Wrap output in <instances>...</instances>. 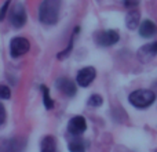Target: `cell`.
<instances>
[{
  "instance_id": "cell-8",
  "label": "cell",
  "mask_w": 157,
  "mask_h": 152,
  "mask_svg": "<svg viewBox=\"0 0 157 152\" xmlns=\"http://www.w3.org/2000/svg\"><path fill=\"white\" fill-rule=\"evenodd\" d=\"M55 86H57V89L59 90L62 94L68 95V97H73L77 91L76 84L68 78H59L57 82H55Z\"/></svg>"
},
{
  "instance_id": "cell-3",
  "label": "cell",
  "mask_w": 157,
  "mask_h": 152,
  "mask_svg": "<svg viewBox=\"0 0 157 152\" xmlns=\"http://www.w3.org/2000/svg\"><path fill=\"white\" fill-rule=\"evenodd\" d=\"M29 49H30L29 40L25 38H21V36L14 38L10 43V54H11V57H14V58H18V57H21V55L26 54V53L29 51Z\"/></svg>"
},
{
  "instance_id": "cell-21",
  "label": "cell",
  "mask_w": 157,
  "mask_h": 152,
  "mask_svg": "<svg viewBox=\"0 0 157 152\" xmlns=\"http://www.w3.org/2000/svg\"><path fill=\"white\" fill-rule=\"evenodd\" d=\"M155 152H157V151H155Z\"/></svg>"
},
{
  "instance_id": "cell-19",
  "label": "cell",
  "mask_w": 157,
  "mask_h": 152,
  "mask_svg": "<svg viewBox=\"0 0 157 152\" xmlns=\"http://www.w3.org/2000/svg\"><path fill=\"white\" fill-rule=\"evenodd\" d=\"M139 4V0H123V6L125 8H135Z\"/></svg>"
},
{
  "instance_id": "cell-9",
  "label": "cell",
  "mask_w": 157,
  "mask_h": 152,
  "mask_svg": "<svg viewBox=\"0 0 157 152\" xmlns=\"http://www.w3.org/2000/svg\"><path fill=\"white\" fill-rule=\"evenodd\" d=\"M155 55H157V42L145 44V46L141 47L138 51V57L141 61H147L149 58L155 57Z\"/></svg>"
},
{
  "instance_id": "cell-17",
  "label": "cell",
  "mask_w": 157,
  "mask_h": 152,
  "mask_svg": "<svg viewBox=\"0 0 157 152\" xmlns=\"http://www.w3.org/2000/svg\"><path fill=\"white\" fill-rule=\"evenodd\" d=\"M102 102H103V100L99 94H92L88 98V105H91V106H101Z\"/></svg>"
},
{
  "instance_id": "cell-11",
  "label": "cell",
  "mask_w": 157,
  "mask_h": 152,
  "mask_svg": "<svg viewBox=\"0 0 157 152\" xmlns=\"http://www.w3.org/2000/svg\"><path fill=\"white\" fill-rule=\"evenodd\" d=\"M139 19H141V13H139L138 10H131L130 13L127 14V17H125V25H127L128 29L134 30L138 28L139 25Z\"/></svg>"
},
{
  "instance_id": "cell-20",
  "label": "cell",
  "mask_w": 157,
  "mask_h": 152,
  "mask_svg": "<svg viewBox=\"0 0 157 152\" xmlns=\"http://www.w3.org/2000/svg\"><path fill=\"white\" fill-rule=\"evenodd\" d=\"M11 4V0H6L4 2V4L2 6V11H0V19H4L6 18V13H7V10H8V6Z\"/></svg>"
},
{
  "instance_id": "cell-15",
  "label": "cell",
  "mask_w": 157,
  "mask_h": 152,
  "mask_svg": "<svg viewBox=\"0 0 157 152\" xmlns=\"http://www.w3.org/2000/svg\"><path fill=\"white\" fill-rule=\"evenodd\" d=\"M78 30H80V28H78V26L75 28V32H73V35H72V38H71V42H69V46L66 47V49L63 50L62 53H59V54H58V58H59V60H62V58L68 57V55L71 54L72 49H73V39H75V35H76V33H78Z\"/></svg>"
},
{
  "instance_id": "cell-7",
  "label": "cell",
  "mask_w": 157,
  "mask_h": 152,
  "mask_svg": "<svg viewBox=\"0 0 157 152\" xmlns=\"http://www.w3.org/2000/svg\"><path fill=\"white\" fill-rule=\"evenodd\" d=\"M87 129V122L83 116L77 115V116H73L71 120H69V125H68V131L69 134L72 136L77 137L80 134H83Z\"/></svg>"
},
{
  "instance_id": "cell-5",
  "label": "cell",
  "mask_w": 157,
  "mask_h": 152,
  "mask_svg": "<svg viewBox=\"0 0 157 152\" xmlns=\"http://www.w3.org/2000/svg\"><path fill=\"white\" fill-rule=\"evenodd\" d=\"M10 22L17 29L22 28L26 24V10H25V7L22 4H17L15 7L13 8L11 15H10Z\"/></svg>"
},
{
  "instance_id": "cell-10",
  "label": "cell",
  "mask_w": 157,
  "mask_h": 152,
  "mask_svg": "<svg viewBox=\"0 0 157 152\" xmlns=\"http://www.w3.org/2000/svg\"><path fill=\"white\" fill-rule=\"evenodd\" d=\"M157 33V26L155 22H152L150 19H145L144 22L141 24V26H139V35L142 36V38H152V36H155Z\"/></svg>"
},
{
  "instance_id": "cell-4",
  "label": "cell",
  "mask_w": 157,
  "mask_h": 152,
  "mask_svg": "<svg viewBox=\"0 0 157 152\" xmlns=\"http://www.w3.org/2000/svg\"><path fill=\"white\" fill-rule=\"evenodd\" d=\"M120 39V35L116 32V30L110 29V30H103V32H99L95 38V42H97L98 46L101 47H110L113 44H116Z\"/></svg>"
},
{
  "instance_id": "cell-18",
  "label": "cell",
  "mask_w": 157,
  "mask_h": 152,
  "mask_svg": "<svg viewBox=\"0 0 157 152\" xmlns=\"http://www.w3.org/2000/svg\"><path fill=\"white\" fill-rule=\"evenodd\" d=\"M0 97L3 98V100H8V98L11 97V90L8 89L7 86H0Z\"/></svg>"
},
{
  "instance_id": "cell-13",
  "label": "cell",
  "mask_w": 157,
  "mask_h": 152,
  "mask_svg": "<svg viewBox=\"0 0 157 152\" xmlns=\"http://www.w3.org/2000/svg\"><path fill=\"white\" fill-rule=\"evenodd\" d=\"M24 150V145H21V142L17 138L7 140L3 144V152H21Z\"/></svg>"
},
{
  "instance_id": "cell-2",
  "label": "cell",
  "mask_w": 157,
  "mask_h": 152,
  "mask_svg": "<svg viewBox=\"0 0 157 152\" xmlns=\"http://www.w3.org/2000/svg\"><path fill=\"white\" fill-rule=\"evenodd\" d=\"M156 100V94L152 90H145V89H139L132 91L128 95V101L130 104H132L135 108H147L149 105H152Z\"/></svg>"
},
{
  "instance_id": "cell-1",
  "label": "cell",
  "mask_w": 157,
  "mask_h": 152,
  "mask_svg": "<svg viewBox=\"0 0 157 152\" xmlns=\"http://www.w3.org/2000/svg\"><path fill=\"white\" fill-rule=\"evenodd\" d=\"M62 0H43L39 7V19L44 25H55L59 19Z\"/></svg>"
},
{
  "instance_id": "cell-14",
  "label": "cell",
  "mask_w": 157,
  "mask_h": 152,
  "mask_svg": "<svg viewBox=\"0 0 157 152\" xmlns=\"http://www.w3.org/2000/svg\"><path fill=\"white\" fill-rule=\"evenodd\" d=\"M40 90H41V94H43V104H44V106H46L47 109H52V108H54V101H52V98L50 97L48 87L44 86V84H41Z\"/></svg>"
},
{
  "instance_id": "cell-16",
  "label": "cell",
  "mask_w": 157,
  "mask_h": 152,
  "mask_svg": "<svg viewBox=\"0 0 157 152\" xmlns=\"http://www.w3.org/2000/svg\"><path fill=\"white\" fill-rule=\"evenodd\" d=\"M69 151L71 152H86V147H84L83 141L75 140V141L69 142Z\"/></svg>"
},
{
  "instance_id": "cell-6",
  "label": "cell",
  "mask_w": 157,
  "mask_h": 152,
  "mask_svg": "<svg viewBox=\"0 0 157 152\" xmlns=\"http://www.w3.org/2000/svg\"><path fill=\"white\" fill-rule=\"evenodd\" d=\"M95 76H97L95 68H92V66H86V68L80 69V71L77 72L76 82H77L78 86H81V87H88L90 84L94 82Z\"/></svg>"
},
{
  "instance_id": "cell-12",
  "label": "cell",
  "mask_w": 157,
  "mask_h": 152,
  "mask_svg": "<svg viewBox=\"0 0 157 152\" xmlns=\"http://www.w3.org/2000/svg\"><path fill=\"white\" fill-rule=\"evenodd\" d=\"M40 151L41 152H57V142L52 136H47L41 140L40 144Z\"/></svg>"
}]
</instances>
